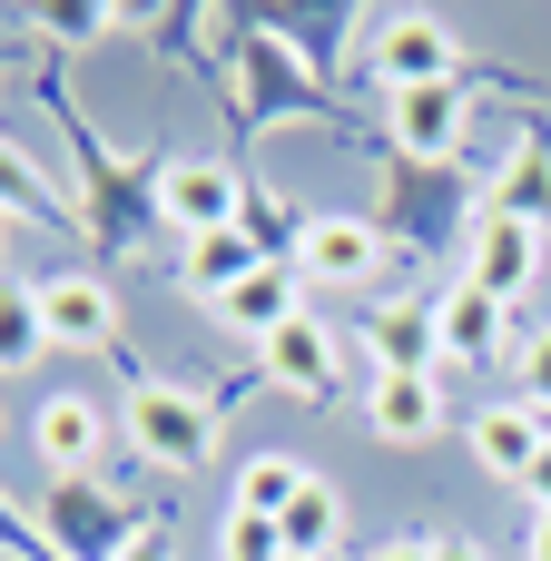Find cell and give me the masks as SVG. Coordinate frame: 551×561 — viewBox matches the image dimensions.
Segmentation results:
<instances>
[{
	"instance_id": "1",
	"label": "cell",
	"mask_w": 551,
	"mask_h": 561,
	"mask_svg": "<svg viewBox=\"0 0 551 561\" xmlns=\"http://www.w3.org/2000/svg\"><path fill=\"white\" fill-rule=\"evenodd\" d=\"M39 108H49V118L69 128V148H79V227L99 237V256H128V237H148V217H158V168L118 158V148L69 108L59 79H39Z\"/></svg>"
},
{
	"instance_id": "2",
	"label": "cell",
	"mask_w": 551,
	"mask_h": 561,
	"mask_svg": "<svg viewBox=\"0 0 551 561\" xmlns=\"http://www.w3.org/2000/svg\"><path fill=\"white\" fill-rule=\"evenodd\" d=\"M227 59H237V128L266 138L276 118H335L325 79L296 59V30H276L266 10H227Z\"/></svg>"
},
{
	"instance_id": "3",
	"label": "cell",
	"mask_w": 551,
	"mask_h": 561,
	"mask_svg": "<svg viewBox=\"0 0 551 561\" xmlns=\"http://www.w3.org/2000/svg\"><path fill=\"white\" fill-rule=\"evenodd\" d=\"M355 69H365L384 99H404V89H463L473 49H463V30H454L444 10H375V20L355 30Z\"/></svg>"
},
{
	"instance_id": "4",
	"label": "cell",
	"mask_w": 551,
	"mask_h": 561,
	"mask_svg": "<svg viewBox=\"0 0 551 561\" xmlns=\"http://www.w3.org/2000/svg\"><path fill=\"white\" fill-rule=\"evenodd\" d=\"M128 444H138V463H158V473H207L217 463V434H227V404L217 394H197V385H168V375H138L128 365Z\"/></svg>"
},
{
	"instance_id": "5",
	"label": "cell",
	"mask_w": 551,
	"mask_h": 561,
	"mask_svg": "<svg viewBox=\"0 0 551 561\" xmlns=\"http://www.w3.org/2000/svg\"><path fill=\"white\" fill-rule=\"evenodd\" d=\"M473 217H483V187H463V168H404L394 158V207L375 227H384L394 256H444V247L463 256Z\"/></svg>"
},
{
	"instance_id": "6",
	"label": "cell",
	"mask_w": 551,
	"mask_h": 561,
	"mask_svg": "<svg viewBox=\"0 0 551 561\" xmlns=\"http://www.w3.org/2000/svg\"><path fill=\"white\" fill-rule=\"evenodd\" d=\"M39 533H49V552H59V561H118L148 523H138V503L108 493L99 473H59V483L39 493Z\"/></svg>"
},
{
	"instance_id": "7",
	"label": "cell",
	"mask_w": 551,
	"mask_h": 561,
	"mask_svg": "<svg viewBox=\"0 0 551 561\" xmlns=\"http://www.w3.org/2000/svg\"><path fill=\"white\" fill-rule=\"evenodd\" d=\"M345 345H355V335H335V325L306 306L296 325H276V335L256 345V385L296 394V404H345Z\"/></svg>"
},
{
	"instance_id": "8",
	"label": "cell",
	"mask_w": 551,
	"mask_h": 561,
	"mask_svg": "<svg viewBox=\"0 0 551 561\" xmlns=\"http://www.w3.org/2000/svg\"><path fill=\"white\" fill-rule=\"evenodd\" d=\"M158 217L177 227V247L246 227V168H227V158H158Z\"/></svg>"
},
{
	"instance_id": "9",
	"label": "cell",
	"mask_w": 551,
	"mask_h": 561,
	"mask_svg": "<svg viewBox=\"0 0 551 561\" xmlns=\"http://www.w3.org/2000/svg\"><path fill=\"white\" fill-rule=\"evenodd\" d=\"M542 266H551V237L542 227H523V217H503V207H483L473 217V237H463V286H483V296H503V306H523L532 286H542Z\"/></svg>"
},
{
	"instance_id": "10",
	"label": "cell",
	"mask_w": 551,
	"mask_h": 561,
	"mask_svg": "<svg viewBox=\"0 0 551 561\" xmlns=\"http://www.w3.org/2000/svg\"><path fill=\"white\" fill-rule=\"evenodd\" d=\"M384 266H394V247L375 217H306V237H296V276L325 296H365Z\"/></svg>"
},
{
	"instance_id": "11",
	"label": "cell",
	"mask_w": 551,
	"mask_h": 561,
	"mask_svg": "<svg viewBox=\"0 0 551 561\" xmlns=\"http://www.w3.org/2000/svg\"><path fill=\"white\" fill-rule=\"evenodd\" d=\"M463 138H473V99L463 89H404V99H384V148L404 168H454Z\"/></svg>"
},
{
	"instance_id": "12",
	"label": "cell",
	"mask_w": 551,
	"mask_h": 561,
	"mask_svg": "<svg viewBox=\"0 0 551 561\" xmlns=\"http://www.w3.org/2000/svg\"><path fill=\"white\" fill-rule=\"evenodd\" d=\"M434 335H444V365H513L523 345H513V306L503 296H483V286H444L434 296Z\"/></svg>"
},
{
	"instance_id": "13",
	"label": "cell",
	"mask_w": 551,
	"mask_h": 561,
	"mask_svg": "<svg viewBox=\"0 0 551 561\" xmlns=\"http://www.w3.org/2000/svg\"><path fill=\"white\" fill-rule=\"evenodd\" d=\"M355 355H365V375H444L434 306H414V296H384V306L355 325Z\"/></svg>"
},
{
	"instance_id": "14",
	"label": "cell",
	"mask_w": 551,
	"mask_h": 561,
	"mask_svg": "<svg viewBox=\"0 0 551 561\" xmlns=\"http://www.w3.org/2000/svg\"><path fill=\"white\" fill-rule=\"evenodd\" d=\"M30 454L49 463V483H59V473H99V463H108V404H99V394H49V404L30 414Z\"/></svg>"
},
{
	"instance_id": "15",
	"label": "cell",
	"mask_w": 551,
	"mask_h": 561,
	"mask_svg": "<svg viewBox=\"0 0 551 561\" xmlns=\"http://www.w3.org/2000/svg\"><path fill=\"white\" fill-rule=\"evenodd\" d=\"M355 414L375 424V444H434L444 434V375H365Z\"/></svg>"
},
{
	"instance_id": "16",
	"label": "cell",
	"mask_w": 551,
	"mask_h": 561,
	"mask_svg": "<svg viewBox=\"0 0 551 561\" xmlns=\"http://www.w3.org/2000/svg\"><path fill=\"white\" fill-rule=\"evenodd\" d=\"M39 316H49V345H79V355H108L118 345V296L108 276H39Z\"/></svg>"
},
{
	"instance_id": "17",
	"label": "cell",
	"mask_w": 551,
	"mask_h": 561,
	"mask_svg": "<svg viewBox=\"0 0 551 561\" xmlns=\"http://www.w3.org/2000/svg\"><path fill=\"white\" fill-rule=\"evenodd\" d=\"M463 434H473V463H483V473H503V483H532V463H542V444H551V424L523 404V394L473 404V414H463Z\"/></svg>"
},
{
	"instance_id": "18",
	"label": "cell",
	"mask_w": 551,
	"mask_h": 561,
	"mask_svg": "<svg viewBox=\"0 0 551 561\" xmlns=\"http://www.w3.org/2000/svg\"><path fill=\"white\" fill-rule=\"evenodd\" d=\"M483 207H503V217H523V227H542V237H551V128H542V118L513 128V148H503Z\"/></svg>"
},
{
	"instance_id": "19",
	"label": "cell",
	"mask_w": 551,
	"mask_h": 561,
	"mask_svg": "<svg viewBox=\"0 0 551 561\" xmlns=\"http://www.w3.org/2000/svg\"><path fill=\"white\" fill-rule=\"evenodd\" d=\"M207 316H217L227 335H246V345H266L276 325H296V316H306V276H296V266H256L246 286H227V296H207Z\"/></svg>"
},
{
	"instance_id": "20",
	"label": "cell",
	"mask_w": 551,
	"mask_h": 561,
	"mask_svg": "<svg viewBox=\"0 0 551 561\" xmlns=\"http://www.w3.org/2000/svg\"><path fill=\"white\" fill-rule=\"evenodd\" d=\"M256 266H276L246 227H227V237H187V256H177V276H187V296L207 306V296H227V286H246Z\"/></svg>"
},
{
	"instance_id": "21",
	"label": "cell",
	"mask_w": 551,
	"mask_h": 561,
	"mask_svg": "<svg viewBox=\"0 0 551 561\" xmlns=\"http://www.w3.org/2000/svg\"><path fill=\"white\" fill-rule=\"evenodd\" d=\"M276 533H286V561H335L345 552V493H335L325 473H306V493L286 503Z\"/></svg>"
},
{
	"instance_id": "22",
	"label": "cell",
	"mask_w": 551,
	"mask_h": 561,
	"mask_svg": "<svg viewBox=\"0 0 551 561\" xmlns=\"http://www.w3.org/2000/svg\"><path fill=\"white\" fill-rule=\"evenodd\" d=\"M49 355V316H39V286L0 276V375H30Z\"/></svg>"
},
{
	"instance_id": "23",
	"label": "cell",
	"mask_w": 551,
	"mask_h": 561,
	"mask_svg": "<svg viewBox=\"0 0 551 561\" xmlns=\"http://www.w3.org/2000/svg\"><path fill=\"white\" fill-rule=\"evenodd\" d=\"M306 493V463L296 454H246L237 463V513H256V523H286V503Z\"/></svg>"
},
{
	"instance_id": "24",
	"label": "cell",
	"mask_w": 551,
	"mask_h": 561,
	"mask_svg": "<svg viewBox=\"0 0 551 561\" xmlns=\"http://www.w3.org/2000/svg\"><path fill=\"white\" fill-rule=\"evenodd\" d=\"M217 552H227V561H286V533L227 503V523H217Z\"/></svg>"
},
{
	"instance_id": "25",
	"label": "cell",
	"mask_w": 551,
	"mask_h": 561,
	"mask_svg": "<svg viewBox=\"0 0 551 561\" xmlns=\"http://www.w3.org/2000/svg\"><path fill=\"white\" fill-rule=\"evenodd\" d=\"M513 375H523V404H551V325H542V335H523Z\"/></svg>"
},
{
	"instance_id": "26",
	"label": "cell",
	"mask_w": 551,
	"mask_h": 561,
	"mask_svg": "<svg viewBox=\"0 0 551 561\" xmlns=\"http://www.w3.org/2000/svg\"><path fill=\"white\" fill-rule=\"evenodd\" d=\"M118 561H177V533H168V523L148 513V533H138V542H128V552H118Z\"/></svg>"
},
{
	"instance_id": "27",
	"label": "cell",
	"mask_w": 551,
	"mask_h": 561,
	"mask_svg": "<svg viewBox=\"0 0 551 561\" xmlns=\"http://www.w3.org/2000/svg\"><path fill=\"white\" fill-rule=\"evenodd\" d=\"M365 561H434V542H414V533H394V542H375Z\"/></svg>"
},
{
	"instance_id": "28",
	"label": "cell",
	"mask_w": 551,
	"mask_h": 561,
	"mask_svg": "<svg viewBox=\"0 0 551 561\" xmlns=\"http://www.w3.org/2000/svg\"><path fill=\"white\" fill-rule=\"evenodd\" d=\"M523 561H551V513H532V523H523Z\"/></svg>"
},
{
	"instance_id": "29",
	"label": "cell",
	"mask_w": 551,
	"mask_h": 561,
	"mask_svg": "<svg viewBox=\"0 0 551 561\" xmlns=\"http://www.w3.org/2000/svg\"><path fill=\"white\" fill-rule=\"evenodd\" d=\"M523 493H532V513H551V444H542V463H532V483H523Z\"/></svg>"
},
{
	"instance_id": "30",
	"label": "cell",
	"mask_w": 551,
	"mask_h": 561,
	"mask_svg": "<svg viewBox=\"0 0 551 561\" xmlns=\"http://www.w3.org/2000/svg\"><path fill=\"white\" fill-rule=\"evenodd\" d=\"M434 561H493L483 542H434Z\"/></svg>"
},
{
	"instance_id": "31",
	"label": "cell",
	"mask_w": 551,
	"mask_h": 561,
	"mask_svg": "<svg viewBox=\"0 0 551 561\" xmlns=\"http://www.w3.org/2000/svg\"><path fill=\"white\" fill-rule=\"evenodd\" d=\"M0 237H10V207H0Z\"/></svg>"
}]
</instances>
